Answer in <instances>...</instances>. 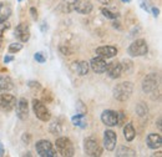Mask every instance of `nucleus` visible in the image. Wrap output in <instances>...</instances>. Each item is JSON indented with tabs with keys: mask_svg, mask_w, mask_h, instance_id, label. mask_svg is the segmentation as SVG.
I'll return each instance as SVG.
<instances>
[{
	"mask_svg": "<svg viewBox=\"0 0 162 157\" xmlns=\"http://www.w3.org/2000/svg\"><path fill=\"white\" fill-rule=\"evenodd\" d=\"M122 2H124V3H130L131 0H122Z\"/></svg>",
	"mask_w": 162,
	"mask_h": 157,
	"instance_id": "nucleus-42",
	"label": "nucleus"
},
{
	"mask_svg": "<svg viewBox=\"0 0 162 157\" xmlns=\"http://www.w3.org/2000/svg\"><path fill=\"white\" fill-rule=\"evenodd\" d=\"M117 49L115 46H100L96 49V55L102 57V59H111L116 56Z\"/></svg>",
	"mask_w": 162,
	"mask_h": 157,
	"instance_id": "nucleus-16",
	"label": "nucleus"
},
{
	"mask_svg": "<svg viewBox=\"0 0 162 157\" xmlns=\"http://www.w3.org/2000/svg\"><path fill=\"white\" fill-rule=\"evenodd\" d=\"M97 2H100L101 4H106V5H107V4L111 3V0H97Z\"/></svg>",
	"mask_w": 162,
	"mask_h": 157,
	"instance_id": "nucleus-38",
	"label": "nucleus"
},
{
	"mask_svg": "<svg viewBox=\"0 0 162 157\" xmlns=\"http://www.w3.org/2000/svg\"><path fill=\"white\" fill-rule=\"evenodd\" d=\"M157 87H158V81L156 74H150L144 79L142 90L146 94H153L155 91H157Z\"/></svg>",
	"mask_w": 162,
	"mask_h": 157,
	"instance_id": "nucleus-6",
	"label": "nucleus"
},
{
	"mask_svg": "<svg viewBox=\"0 0 162 157\" xmlns=\"http://www.w3.org/2000/svg\"><path fill=\"white\" fill-rule=\"evenodd\" d=\"M60 51L62 53V55H71L73 54V50L71 49L65 48V46H60Z\"/></svg>",
	"mask_w": 162,
	"mask_h": 157,
	"instance_id": "nucleus-32",
	"label": "nucleus"
},
{
	"mask_svg": "<svg viewBox=\"0 0 162 157\" xmlns=\"http://www.w3.org/2000/svg\"><path fill=\"white\" fill-rule=\"evenodd\" d=\"M74 10L79 14H90L92 11V4L90 0H74Z\"/></svg>",
	"mask_w": 162,
	"mask_h": 157,
	"instance_id": "nucleus-12",
	"label": "nucleus"
},
{
	"mask_svg": "<svg viewBox=\"0 0 162 157\" xmlns=\"http://www.w3.org/2000/svg\"><path fill=\"white\" fill-rule=\"evenodd\" d=\"M101 13L104 14V16L105 18H107V19H117L119 18V14H116V13H112V11H110L109 9H102L101 10Z\"/></svg>",
	"mask_w": 162,
	"mask_h": 157,
	"instance_id": "nucleus-26",
	"label": "nucleus"
},
{
	"mask_svg": "<svg viewBox=\"0 0 162 157\" xmlns=\"http://www.w3.org/2000/svg\"><path fill=\"white\" fill-rule=\"evenodd\" d=\"M11 15V6L8 3H0V21L8 20Z\"/></svg>",
	"mask_w": 162,
	"mask_h": 157,
	"instance_id": "nucleus-19",
	"label": "nucleus"
},
{
	"mask_svg": "<svg viewBox=\"0 0 162 157\" xmlns=\"http://www.w3.org/2000/svg\"><path fill=\"white\" fill-rule=\"evenodd\" d=\"M3 45V36H2V33H0V48H2Z\"/></svg>",
	"mask_w": 162,
	"mask_h": 157,
	"instance_id": "nucleus-39",
	"label": "nucleus"
},
{
	"mask_svg": "<svg viewBox=\"0 0 162 157\" xmlns=\"http://www.w3.org/2000/svg\"><path fill=\"white\" fill-rule=\"evenodd\" d=\"M89 65L91 66V69L94 70L96 74H102V73H105L106 66H107L106 61H105L102 57H100V56L94 57V59H92V60L90 61Z\"/></svg>",
	"mask_w": 162,
	"mask_h": 157,
	"instance_id": "nucleus-15",
	"label": "nucleus"
},
{
	"mask_svg": "<svg viewBox=\"0 0 162 157\" xmlns=\"http://www.w3.org/2000/svg\"><path fill=\"white\" fill-rule=\"evenodd\" d=\"M71 121H73V124L75 126H79L81 128L86 127V119H85V115L84 114H77L76 116H74L71 119Z\"/></svg>",
	"mask_w": 162,
	"mask_h": 157,
	"instance_id": "nucleus-24",
	"label": "nucleus"
},
{
	"mask_svg": "<svg viewBox=\"0 0 162 157\" xmlns=\"http://www.w3.org/2000/svg\"><path fill=\"white\" fill-rule=\"evenodd\" d=\"M33 110H34L35 116H36L39 120L44 121V122L49 121V120L51 119V114H50L49 108L45 106L44 102H41V101H39V100H33Z\"/></svg>",
	"mask_w": 162,
	"mask_h": 157,
	"instance_id": "nucleus-5",
	"label": "nucleus"
},
{
	"mask_svg": "<svg viewBox=\"0 0 162 157\" xmlns=\"http://www.w3.org/2000/svg\"><path fill=\"white\" fill-rule=\"evenodd\" d=\"M22 49V45L19 44V42H15V44H10V46H9V53L10 54H14V53H18Z\"/></svg>",
	"mask_w": 162,
	"mask_h": 157,
	"instance_id": "nucleus-27",
	"label": "nucleus"
},
{
	"mask_svg": "<svg viewBox=\"0 0 162 157\" xmlns=\"http://www.w3.org/2000/svg\"><path fill=\"white\" fill-rule=\"evenodd\" d=\"M59 10L62 13H70L74 10V0H62L59 5Z\"/></svg>",
	"mask_w": 162,
	"mask_h": 157,
	"instance_id": "nucleus-23",
	"label": "nucleus"
},
{
	"mask_svg": "<svg viewBox=\"0 0 162 157\" xmlns=\"http://www.w3.org/2000/svg\"><path fill=\"white\" fill-rule=\"evenodd\" d=\"M29 86H30V87L40 88V84H39V82H35V81H30V82H29Z\"/></svg>",
	"mask_w": 162,
	"mask_h": 157,
	"instance_id": "nucleus-35",
	"label": "nucleus"
},
{
	"mask_svg": "<svg viewBox=\"0 0 162 157\" xmlns=\"http://www.w3.org/2000/svg\"><path fill=\"white\" fill-rule=\"evenodd\" d=\"M152 13H153V16H157L158 13H160V10L157 8H152Z\"/></svg>",
	"mask_w": 162,
	"mask_h": 157,
	"instance_id": "nucleus-37",
	"label": "nucleus"
},
{
	"mask_svg": "<svg viewBox=\"0 0 162 157\" xmlns=\"http://www.w3.org/2000/svg\"><path fill=\"white\" fill-rule=\"evenodd\" d=\"M135 128L132 126V124H126L125 127H124V136L126 139V141H132L135 139Z\"/></svg>",
	"mask_w": 162,
	"mask_h": 157,
	"instance_id": "nucleus-21",
	"label": "nucleus"
},
{
	"mask_svg": "<svg viewBox=\"0 0 162 157\" xmlns=\"http://www.w3.org/2000/svg\"><path fill=\"white\" fill-rule=\"evenodd\" d=\"M14 87L13 80L9 76H2L0 75V91H9Z\"/></svg>",
	"mask_w": 162,
	"mask_h": 157,
	"instance_id": "nucleus-20",
	"label": "nucleus"
},
{
	"mask_svg": "<svg viewBox=\"0 0 162 157\" xmlns=\"http://www.w3.org/2000/svg\"><path fill=\"white\" fill-rule=\"evenodd\" d=\"M136 112H137V115L138 116H146L147 115V112H148V108H147V106H146V104H144V102H140L137 106H136Z\"/></svg>",
	"mask_w": 162,
	"mask_h": 157,
	"instance_id": "nucleus-25",
	"label": "nucleus"
},
{
	"mask_svg": "<svg viewBox=\"0 0 162 157\" xmlns=\"http://www.w3.org/2000/svg\"><path fill=\"white\" fill-rule=\"evenodd\" d=\"M34 57H35V60H36L38 62H40V64H44V62L46 61V57H45V55H44L42 53H36V54L34 55Z\"/></svg>",
	"mask_w": 162,
	"mask_h": 157,
	"instance_id": "nucleus-29",
	"label": "nucleus"
},
{
	"mask_svg": "<svg viewBox=\"0 0 162 157\" xmlns=\"http://www.w3.org/2000/svg\"><path fill=\"white\" fill-rule=\"evenodd\" d=\"M15 36L21 41L26 42L30 39V28L26 22H20L15 29Z\"/></svg>",
	"mask_w": 162,
	"mask_h": 157,
	"instance_id": "nucleus-9",
	"label": "nucleus"
},
{
	"mask_svg": "<svg viewBox=\"0 0 162 157\" xmlns=\"http://www.w3.org/2000/svg\"><path fill=\"white\" fill-rule=\"evenodd\" d=\"M157 126H158V128L161 130V119H158V121H157Z\"/></svg>",
	"mask_w": 162,
	"mask_h": 157,
	"instance_id": "nucleus-40",
	"label": "nucleus"
},
{
	"mask_svg": "<svg viewBox=\"0 0 162 157\" xmlns=\"http://www.w3.org/2000/svg\"><path fill=\"white\" fill-rule=\"evenodd\" d=\"M89 69H90V65L86 61H75L71 65V70L74 73H76L77 75H80V76L86 75L89 73Z\"/></svg>",
	"mask_w": 162,
	"mask_h": 157,
	"instance_id": "nucleus-17",
	"label": "nucleus"
},
{
	"mask_svg": "<svg viewBox=\"0 0 162 157\" xmlns=\"http://www.w3.org/2000/svg\"><path fill=\"white\" fill-rule=\"evenodd\" d=\"M116 142H117V136L116 133L111 130H106L104 133V146L107 151H112L116 147Z\"/></svg>",
	"mask_w": 162,
	"mask_h": 157,
	"instance_id": "nucleus-11",
	"label": "nucleus"
},
{
	"mask_svg": "<svg viewBox=\"0 0 162 157\" xmlns=\"http://www.w3.org/2000/svg\"><path fill=\"white\" fill-rule=\"evenodd\" d=\"M19 2H21V0H19Z\"/></svg>",
	"mask_w": 162,
	"mask_h": 157,
	"instance_id": "nucleus-43",
	"label": "nucleus"
},
{
	"mask_svg": "<svg viewBox=\"0 0 162 157\" xmlns=\"http://www.w3.org/2000/svg\"><path fill=\"white\" fill-rule=\"evenodd\" d=\"M50 131L54 133V135H59V133H61V126H60V124H53L51 125V127H50Z\"/></svg>",
	"mask_w": 162,
	"mask_h": 157,
	"instance_id": "nucleus-28",
	"label": "nucleus"
},
{
	"mask_svg": "<svg viewBox=\"0 0 162 157\" xmlns=\"http://www.w3.org/2000/svg\"><path fill=\"white\" fill-rule=\"evenodd\" d=\"M102 152L97 140L92 139V137H89L85 140V153L87 156H100Z\"/></svg>",
	"mask_w": 162,
	"mask_h": 157,
	"instance_id": "nucleus-7",
	"label": "nucleus"
},
{
	"mask_svg": "<svg viewBox=\"0 0 162 157\" xmlns=\"http://www.w3.org/2000/svg\"><path fill=\"white\" fill-rule=\"evenodd\" d=\"M16 106L15 96L10 94H2L0 95V108L4 111H11Z\"/></svg>",
	"mask_w": 162,
	"mask_h": 157,
	"instance_id": "nucleus-8",
	"label": "nucleus"
},
{
	"mask_svg": "<svg viewBox=\"0 0 162 157\" xmlns=\"http://www.w3.org/2000/svg\"><path fill=\"white\" fill-rule=\"evenodd\" d=\"M101 121L106 125V126H116L117 125V112H115L112 110H106L102 112L101 115Z\"/></svg>",
	"mask_w": 162,
	"mask_h": 157,
	"instance_id": "nucleus-13",
	"label": "nucleus"
},
{
	"mask_svg": "<svg viewBox=\"0 0 162 157\" xmlns=\"http://www.w3.org/2000/svg\"><path fill=\"white\" fill-rule=\"evenodd\" d=\"M132 91H133V85L128 81H125V82L117 84L113 87V96L119 101H126L131 97Z\"/></svg>",
	"mask_w": 162,
	"mask_h": 157,
	"instance_id": "nucleus-1",
	"label": "nucleus"
},
{
	"mask_svg": "<svg viewBox=\"0 0 162 157\" xmlns=\"http://www.w3.org/2000/svg\"><path fill=\"white\" fill-rule=\"evenodd\" d=\"M116 156H119V157H125V156H126V157H135V156H136V152H135L133 150L128 148V147L121 146V147L117 148Z\"/></svg>",
	"mask_w": 162,
	"mask_h": 157,
	"instance_id": "nucleus-22",
	"label": "nucleus"
},
{
	"mask_svg": "<svg viewBox=\"0 0 162 157\" xmlns=\"http://www.w3.org/2000/svg\"><path fill=\"white\" fill-rule=\"evenodd\" d=\"M4 153V150H3V147H2V145H0V156H2Z\"/></svg>",
	"mask_w": 162,
	"mask_h": 157,
	"instance_id": "nucleus-41",
	"label": "nucleus"
},
{
	"mask_svg": "<svg viewBox=\"0 0 162 157\" xmlns=\"http://www.w3.org/2000/svg\"><path fill=\"white\" fill-rule=\"evenodd\" d=\"M36 152L41 157H55L56 156V150L54 148L53 143L48 140H40L35 145Z\"/></svg>",
	"mask_w": 162,
	"mask_h": 157,
	"instance_id": "nucleus-3",
	"label": "nucleus"
},
{
	"mask_svg": "<svg viewBox=\"0 0 162 157\" xmlns=\"http://www.w3.org/2000/svg\"><path fill=\"white\" fill-rule=\"evenodd\" d=\"M56 151L57 153H60L61 156L64 157H71L74 156V145L73 142L70 141V139H67V137H59L56 140Z\"/></svg>",
	"mask_w": 162,
	"mask_h": 157,
	"instance_id": "nucleus-2",
	"label": "nucleus"
},
{
	"mask_svg": "<svg viewBox=\"0 0 162 157\" xmlns=\"http://www.w3.org/2000/svg\"><path fill=\"white\" fill-rule=\"evenodd\" d=\"M162 145V139L160 135L157 133H150L147 136V146L152 150H156V148H160Z\"/></svg>",
	"mask_w": 162,
	"mask_h": 157,
	"instance_id": "nucleus-18",
	"label": "nucleus"
},
{
	"mask_svg": "<svg viewBox=\"0 0 162 157\" xmlns=\"http://www.w3.org/2000/svg\"><path fill=\"white\" fill-rule=\"evenodd\" d=\"M16 115L20 120H25L29 115V105L25 99H20L16 102Z\"/></svg>",
	"mask_w": 162,
	"mask_h": 157,
	"instance_id": "nucleus-14",
	"label": "nucleus"
},
{
	"mask_svg": "<svg viewBox=\"0 0 162 157\" xmlns=\"http://www.w3.org/2000/svg\"><path fill=\"white\" fill-rule=\"evenodd\" d=\"M30 13H31V18H33L34 20H36V19H38V11H36V9H35V8H31V9H30Z\"/></svg>",
	"mask_w": 162,
	"mask_h": 157,
	"instance_id": "nucleus-34",
	"label": "nucleus"
},
{
	"mask_svg": "<svg viewBox=\"0 0 162 157\" xmlns=\"http://www.w3.org/2000/svg\"><path fill=\"white\" fill-rule=\"evenodd\" d=\"M42 99H44V101H46V102H51L53 96H51L50 91H48V90H45V91H44V95H42Z\"/></svg>",
	"mask_w": 162,
	"mask_h": 157,
	"instance_id": "nucleus-30",
	"label": "nucleus"
},
{
	"mask_svg": "<svg viewBox=\"0 0 162 157\" xmlns=\"http://www.w3.org/2000/svg\"><path fill=\"white\" fill-rule=\"evenodd\" d=\"M10 28V25H9V22L6 21V20H4V21H0V31H5L6 29H9Z\"/></svg>",
	"mask_w": 162,
	"mask_h": 157,
	"instance_id": "nucleus-31",
	"label": "nucleus"
},
{
	"mask_svg": "<svg viewBox=\"0 0 162 157\" xmlns=\"http://www.w3.org/2000/svg\"><path fill=\"white\" fill-rule=\"evenodd\" d=\"M148 51V46H147V42L144 39H138L135 40L130 46H128V54L132 57H137V56H144L146 55Z\"/></svg>",
	"mask_w": 162,
	"mask_h": 157,
	"instance_id": "nucleus-4",
	"label": "nucleus"
},
{
	"mask_svg": "<svg viewBox=\"0 0 162 157\" xmlns=\"http://www.w3.org/2000/svg\"><path fill=\"white\" fill-rule=\"evenodd\" d=\"M13 60H14L13 56H5V57H4V62H5V64H8V62H10V61H13Z\"/></svg>",
	"mask_w": 162,
	"mask_h": 157,
	"instance_id": "nucleus-36",
	"label": "nucleus"
},
{
	"mask_svg": "<svg viewBox=\"0 0 162 157\" xmlns=\"http://www.w3.org/2000/svg\"><path fill=\"white\" fill-rule=\"evenodd\" d=\"M77 107H79V110H80V112H79V114H84V115H85L86 108L84 107V105H82V102H81V101H79V102H77Z\"/></svg>",
	"mask_w": 162,
	"mask_h": 157,
	"instance_id": "nucleus-33",
	"label": "nucleus"
},
{
	"mask_svg": "<svg viewBox=\"0 0 162 157\" xmlns=\"http://www.w3.org/2000/svg\"><path fill=\"white\" fill-rule=\"evenodd\" d=\"M105 71L107 73V75H109L111 79H119V77L122 75L124 69H122V65H121L120 62H117V61H112V62L107 64L106 70H105Z\"/></svg>",
	"mask_w": 162,
	"mask_h": 157,
	"instance_id": "nucleus-10",
	"label": "nucleus"
}]
</instances>
